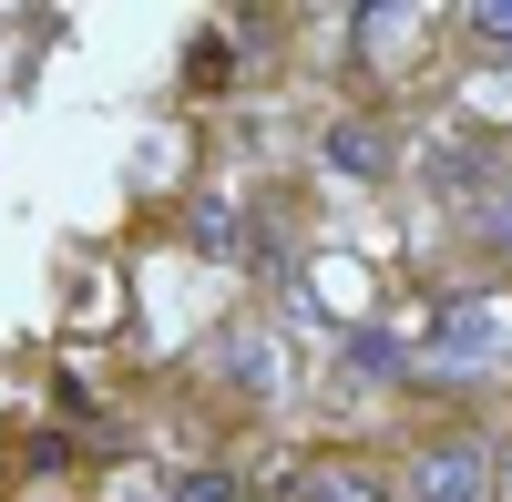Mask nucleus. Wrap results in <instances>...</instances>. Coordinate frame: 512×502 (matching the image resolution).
<instances>
[{"mask_svg": "<svg viewBox=\"0 0 512 502\" xmlns=\"http://www.w3.org/2000/svg\"><path fill=\"white\" fill-rule=\"evenodd\" d=\"M472 31H482V41H502V52H512V0H482V11H472Z\"/></svg>", "mask_w": 512, "mask_h": 502, "instance_id": "nucleus-7", "label": "nucleus"}, {"mask_svg": "<svg viewBox=\"0 0 512 502\" xmlns=\"http://www.w3.org/2000/svg\"><path fill=\"white\" fill-rule=\"evenodd\" d=\"M410 492H420V502H492V492H502V462H492V441L451 431V441H431V451L410 462Z\"/></svg>", "mask_w": 512, "mask_h": 502, "instance_id": "nucleus-2", "label": "nucleus"}, {"mask_svg": "<svg viewBox=\"0 0 512 502\" xmlns=\"http://www.w3.org/2000/svg\"><path fill=\"white\" fill-rule=\"evenodd\" d=\"M420 359L451 369V380H492V369L512 359V298H492V287H461V298L431 308V339H420Z\"/></svg>", "mask_w": 512, "mask_h": 502, "instance_id": "nucleus-1", "label": "nucleus"}, {"mask_svg": "<svg viewBox=\"0 0 512 502\" xmlns=\"http://www.w3.org/2000/svg\"><path fill=\"white\" fill-rule=\"evenodd\" d=\"M297 502H390V482L359 472V462H318L308 482H297Z\"/></svg>", "mask_w": 512, "mask_h": 502, "instance_id": "nucleus-5", "label": "nucleus"}, {"mask_svg": "<svg viewBox=\"0 0 512 502\" xmlns=\"http://www.w3.org/2000/svg\"><path fill=\"white\" fill-rule=\"evenodd\" d=\"M420 185H431L441 205H482L492 195V144H472V134L431 144V154H420Z\"/></svg>", "mask_w": 512, "mask_h": 502, "instance_id": "nucleus-3", "label": "nucleus"}, {"mask_svg": "<svg viewBox=\"0 0 512 502\" xmlns=\"http://www.w3.org/2000/svg\"><path fill=\"white\" fill-rule=\"evenodd\" d=\"M328 164H338V175H379V164H390V134H379L369 113H349V123H328Z\"/></svg>", "mask_w": 512, "mask_h": 502, "instance_id": "nucleus-4", "label": "nucleus"}, {"mask_svg": "<svg viewBox=\"0 0 512 502\" xmlns=\"http://www.w3.org/2000/svg\"><path fill=\"white\" fill-rule=\"evenodd\" d=\"M482 246L512 257V185H492V205H482Z\"/></svg>", "mask_w": 512, "mask_h": 502, "instance_id": "nucleus-6", "label": "nucleus"}]
</instances>
